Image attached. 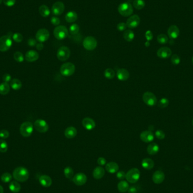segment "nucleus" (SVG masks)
Returning a JSON list of instances; mask_svg holds the SVG:
<instances>
[{
  "instance_id": "obj_1",
  "label": "nucleus",
  "mask_w": 193,
  "mask_h": 193,
  "mask_svg": "<svg viewBox=\"0 0 193 193\" xmlns=\"http://www.w3.org/2000/svg\"><path fill=\"white\" fill-rule=\"evenodd\" d=\"M13 177L18 182H25L29 178V172L23 166H19L13 171Z\"/></svg>"
},
{
  "instance_id": "obj_2",
  "label": "nucleus",
  "mask_w": 193,
  "mask_h": 193,
  "mask_svg": "<svg viewBox=\"0 0 193 193\" xmlns=\"http://www.w3.org/2000/svg\"><path fill=\"white\" fill-rule=\"evenodd\" d=\"M75 71V65L72 63L67 62L63 64L60 68V72L63 76L69 77L74 74Z\"/></svg>"
},
{
  "instance_id": "obj_3",
  "label": "nucleus",
  "mask_w": 193,
  "mask_h": 193,
  "mask_svg": "<svg viewBox=\"0 0 193 193\" xmlns=\"http://www.w3.org/2000/svg\"><path fill=\"white\" fill-rule=\"evenodd\" d=\"M140 178V170L136 168L130 169L126 173L125 178L128 182L131 184H134L139 180Z\"/></svg>"
},
{
  "instance_id": "obj_4",
  "label": "nucleus",
  "mask_w": 193,
  "mask_h": 193,
  "mask_svg": "<svg viewBox=\"0 0 193 193\" xmlns=\"http://www.w3.org/2000/svg\"><path fill=\"white\" fill-rule=\"evenodd\" d=\"M33 125L30 122H24L20 127V133L24 137L31 136L33 132Z\"/></svg>"
},
{
  "instance_id": "obj_5",
  "label": "nucleus",
  "mask_w": 193,
  "mask_h": 193,
  "mask_svg": "<svg viewBox=\"0 0 193 193\" xmlns=\"http://www.w3.org/2000/svg\"><path fill=\"white\" fill-rule=\"evenodd\" d=\"M54 36L58 40H62L69 36V31L64 26H58L54 30Z\"/></svg>"
},
{
  "instance_id": "obj_6",
  "label": "nucleus",
  "mask_w": 193,
  "mask_h": 193,
  "mask_svg": "<svg viewBox=\"0 0 193 193\" xmlns=\"http://www.w3.org/2000/svg\"><path fill=\"white\" fill-rule=\"evenodd\" d=\"M118 12L120 15L127 17L132 14L133 9L132 5L128 2L120 3L118 6Z\"/></svg>"
},
{
  "instance_id": "obj_7",
  "label": "nucleus",
  "mask_w": 193,
  "mask_h": 193,
  "mask_svg": "<svg viewBox=\"0 0 193 193\" xmlns=\"http://www.w3.org/2000/svg\"><path fill=\"white\" fill-rule=\"evenodd\" d=\"M12 41L11 36L5 35L0 38V51L5 52L8 51L12 46Z\"/></svg>"
},
{
  "instance_id": "obj_8",
  "label": "nucleus",
  "mask_w": 193,
  "mask_h": 193,
  "mask_svg": "<svg viewBox=\"0 0 193 193\" xmlns=\"http://www.w3.org/2000/svg\"><path fill=\"white\" fill-rule=\"evenodd\" d=\"M143 101L146 105L152 107L157 104V98L154 93L150 92H146L142 96Z\"/></svg>"
},
{
  "instance_id": "obj_9",
  "label": "nucleus",
  "mask_w": 193,
  "mask_h": 193,
  "mask_svg": "<svg viewBox=\"0 0 193 193\" xmlns=\"http://www.w3.org/2000/svg\"><path fill=\"white\" fill-rule=\"evenodd\" d=\"M71 55V51L68 47L63 46L60 48L57 51L56 56L58 59L60 61H65L69 59Z\"/></svg>"
},
{
  "instance_id": "obj_10",
  "label": "nucleus",
  "mask_w": 193,
  "mask_h": 193,
  "mask_svg": "<svg viewBox=\"0 0 193 193\" xmlns=\"http://www.w3.org/2000/svg\"><path fill=\"white\" fill-rule=\"evenodd\" d=\"M84 48L86 50L92 51L94 50L97 46V41L96 39L92 36H88L84 40Z\"/></svg>"
},
{
  "instance_id": "obj_11",
  "label": "nucleus",
  "mask_w": 193,
  "mask_h": 193,
  "mask_svg": "<svg viewBox=\"0 0 193 193\" xmlns=\"http://www.w3.org/2000/svg\"><path fill=\"white\" fill-rule=\"evenodd\" d=\"M34 128L40 133H44L49 130V125L47 122L43 119H37L34 123Z\"/></svg>"
},
{
  "instance_id": "obj_12",
  "label": "nucleus",
  "mask_w": 193,
  "mask_h": 193,
  "mask_svg": "<svg viewBox=\"0 0 193 193\" xmlns=\"http://www.w3.org/2000/svg\"><path fill=\"white\" fill-rule=\"evenodd\" d=\"M50 37V33L48 30L41 28L38 30L36 34V40L40 42H44L48 40Z\"/></svg>"
},
{
  "instance_id": "obj_13",
  "label": "nucleus",
  "mask_w": 193,
  "mask_h": 193,
  "mask_svg": "<svg viewBox=\"0 0 193 193\" xmlns=\"http://www.w3.org/2000/svg\"><path fill=\"white\" fill-rule=\"evenodd\" d=\"M72 181L77 186H83L86 184L87 177L83 173H79L73 177Z\"/></svg>"
},
{
  "instance_id": "obj_14",
  "label": "nucleus",
  "mask_w": 193,
  "mask_h": 193,
  "mask_svg": "<svg viewBox=\"0 0 193 193\" xmlns=\"http://www.w3.org/2000/svg\"><path fill=\"white\" fill-rule=\"evenodd\" d=\"M140 23V18L138 15H133L130 17L127 21V26L128 28L133 29L139 26Z\"/></svg>"
},
{
  "instance_id": "obj_15",
  "label": "nucleus",
  "mask_w": 193,
  "mask_h": 193,
  "mask_svg": "<svg viewBox=\"0 0 193 193\" xmlns=\"http://www.w3.org/2000/svg\"><path fill=\"white\" fill-rule=\"evenodd\" d=\"M65 5L62 2H56L55 3L53 4L51 8V12H53L54 15L56 16L60 15L63 12H64L65 10Z\"/></svg>"
},
{
  "instance_id": "obj_16",
  "label": "nucleus",
  "mask_w": 193,
  "mask_h": 193,
  "mask_svg": "<svg viewBox=\"0 0 193 193\" xmlns=\"http://www.w3.org/2000/svg\"><path fill=\"white\" fill-rule=\"evenodd\" d=\"M172 55V51L168 47H162L157 51V55L162 59L168 58Z\"/></svg>"
},
{
  "instance_id": "obj_17",
  "label": "nucleus",
  "mask_w": 193,
  "mask_h": 193,
  "mask_svg": "<svg viewBox=\"0 0 193 193\" xmlns=\"http://www.w3.org/2000/svg\"><path fill=\"white\" fill-rule=\"evenodd\" d=\"M140 139L144 142H151L154 140V135L151 131H143L140 134Z\"/></svg>"
},
{
  "instance_id": "obj_18",
  "label": "nucleus",
  "mask_w": 193,
  "mask_h": 193,
  "mask_svg": "<svg viewBox=\"0 0 193 193\" xmlns=\"http://www.w3.org/2000/svg\"><path fill=\"white\" fill-rule=\"evenodd\" d=\"M82 125L88 131H91L95 128V122L90 118H85L82 120Z\"/></svg>"
},
{
  "instance_id": "obj_19",
  "label": "nucleus",
  "mask_w": 193,
  "mask_h": 193,
  "mask_svg": "<svg viewBox=\"0 0 193 193\" xmlns=\"http://www.w3.org/2000/svg\"><path fill=\"white\" fill-rule=\"evenodd\" d=\"M39 58V54L35 51H29L25 55V59L29 62H33L37 60Z\"/></svg>"
},
{
  "instance_id": "obj_20",
  "label": "nucleus",
  "mask_w": 193,
  "mask_h": 193,
  "mask_svg": "<svg viewBox=\"0 0 193 193\" xmlns=\"http://www.w3.org/2000/svg\"><path fill=\"white\" fill-rule=\"evenodd\" d=\"M165 179V175L161 171H157L152 175V181L156 184H160Z\"/></svg>"
},
{
  "instance_id": "obj_21",
  "label": "nucleus",
  "mask_w": 193,
  "mask_h": 193,
  "mask_svg": "<svg viewBox=\"0 0 193 193\" xmlns=\"http://www.w3.org/2000/svg\"><path fill=\"white\" fill-rule=\"evenodd\" d=\"M168 35L171 39H177L180 35V30L178 27L175 25L170 26L168 30Z\"/></svg>"
},
{
  "instance_id": "obj_22",
  "label": "nucleus",
  "mask_w": 193,
  "mask_h": 193,
  "mask_svg": "<svg viewBox=\"0 0 193 193\" xmlns=\"http://www.w3.org/2000/svg\"><path fill=\"white\" fill-rule=\"evenodd\" d=\"M118 80L120 81H126L129 78V72L127 70L125 69H120L116 73Z\"/></svg>"
},
{
  "instance_id": "obj_23",
  "label": "nucleus",
  "mask_w": 193,
  "mask_h": 193,
  "mask_svg": "<svg viewBox=\"0 0 193 193\" xmlns=\"http://www.w3.org/2000/svg\"><path fill=\"white\" fill-rule=\"evenodd\" d=\"M106 170L107 172L110 173H115L119 171V165L114 162H111L106 164Z\"/></svg>"
},
{
  "instance_id": "obj_24",
  "label": "nucleus",
  "mask_w": 193,
  "mask_h": 193,
  "mask_svg": "<svg viewBox=\"0 0 193 193\" xmlns=\"http://www.w3.org/2000/svg\"><path fill=\"white\" fill-rule=\"evenodd\" d=\"M39 182L44 187H50L52 184V180L49 176L42 175L39 178Z\"/></svg>"
},
{
  "instance_id": "obj_25",
  "label": "nucleus",
  "mask_w": 193,
  "mask_h": 193,
  "mask_svg": "<svg viewBox=\"0 0 193 193\" xmlns=\"http://www.w3.org/2000/svg\"><path fill=\"white\" fill-rule=\"evenodd\" d=\"M105 174V170L101 166H97L93 172V177L96 180H100L102 178Z\"/></svg>"
},
{
  "instance_id": "obj_26",
  "label": "nucleus",
  "mask_w": 193,
  "mask_h": 193,
  "mask_svg": "<svg viewBox=\"0 0 193 193\" xmlns=\"http://www.w3.org/2000/svg\"><path fill=\"white\" fill-rule=\"evenodd\" d=\"M77 133V129L74 127H69L65 129V136L67 138L72 139L76 136Z\"/></svg>"
},
{
  "instance_id": "obj_27",
  "label": "nucleus",
  "mask_w": 193,
  "mask_h": 193,
  "mask_svg": "<svg viewBox=\"0 0 193 193\" xmlns=\"http://www.w3.org/2000/svg\"><path fill=\"white\" fill-rule=\"evenodd\" d=\"M141 165L144 169L150 170L154 168V162L150 158H145L142 161Z\"/></svg>"
},
{
  "instance_id": "obj_28",
  "label": "nucleus",
  "mask_w": 193,
  "mask_h": 193,
  "mask_svg": "<svg viewBox=\"0 0 193 193\" xmlns=\"http://www.w3.org/2000/svg\"><path fill=\"white\" fill-rule=\"evenodd\" d=\"M159 151V146L156 143H150L147 147V153L151 155L157 154Z\"/></svg>"
},
{
  "instance_id": "obj_29",
  "label": "nucleus",
  "mask_w": 193,
  "mask_h": 193,
  "mask_svg": "<svg viewBox=\"0 0 193 193\" xmlns=\"http://www.w3.org/2000/svg\"><path fill=\"white\" fill-rule=\"evenodd\" d=\"M65 19L68 23H74L77 19V13L73 11L69 12L65 15Z\"/></svg>"
},
{
  "instance_id": "obj_30",
  "label": "nucleus",
  "mask_w": 193,
  "mask_h": 193,
  "mask_svg": "<svg viewBox=\"0 0 193 193\" xmlns=\"http://www.w3.org/2000/svg\"><path fill=\"white\" fill-rule=\"evenodd\" d=\"M129 188L128 182L124 180L120 181L118 184V189L120 193H125Z\"/></svg>"
},
{
  "instance_id": "obj_31",
  "label": "nucleus",
  "mask_w": 193,
  "mask_h": 193,
  "mask_svg": "<svg viewBox=\"0 0 193 193\" xmlns=\"http://www.w3.org/2000/svg\"><path fill=\"white\" fill-rule=\"evenodd\" d=\"M9 189L13 193H18L21 189V185L17 181H13L10 182L9 186Z\"/></svg>"
},
{
  "instance_id": "obj_32",
  "label": "nucleus",
  "mask_w": 193,
  "mask_h": 193,
  "mask_svg": "<svg viewBox=\"0 0 193 193\" xmlns=\"http://www.w3.org/2000/svg\"><path fill=\"white\" fill-rule=\"evenodd\" d=\"M10 90V86L9 84L3 82L0 84V94L2 95H6L9 93Z\"/></svg>"
},
{
  "instance_id": "obj_33",
  "label": "nucleus",
  "mask_w": 193,
  "mask_h": 193,
  "mask_svg": "<svg viewBox=\"0 0 193 193\" xmlns=\"http://www.w3.org/2000/svg\"><path fill=\"white\" fill-rule=\"evenodd\" d=\"M39 11L40 15L44 18L48 17L51 14L50 9H49L48 6L44 5H41L39 7Z\"/></svg>"
},
{
  "instance_id": "obj_34",
  "label": "nucleus",
  "mask_w": 193,
  "mask_h": 193,
  "mask_svg": "<svg viewBox=\"0 0 193 193\" xmlns=\"http://www.w3.org/2000/svg\"><path fill=\"white\" fill-rule=\"evenodd\" d=\"M10 86L12 89L15 90H19L22 86V83L20 80L18 79H13L10 81Z\"/></svg>"
},
{
  "instance_id": "obj_35",
  "label": "nucleus",
  "mask_w": 193,
  "mask_h": 193,
  "mask_svg": "<svg viewBox=\"0 0 193 193\" xmlns=\"http://www.w3.org/2000/svg\"><path fill=\"white\" fill-rule=\"evenodd\" d=\"M123 37L127 41H132L134 38V33L132 30H126L123 34Z\"/></svg>"
},
{
  "instance_id": "obj_36",
  "label": "nucleus",
  "mask_w": 193,
  "mask_h": 193,
  "mask_svg": "<svg viewBox=\"0 0 193 193\" xmlns=\"http://www.w3.org/2000/svg\"><path fill=\"white\" fill-rule=\"evenodd\" d=\"M64 175L68 179H71L74 177V172L71 166H67L64 169Z\"/></svg>"
},
{
  "instance_id": "obj_37",
  "label": "nucleus",
  "mask_w": 193,
  "mask_h": 193,
  "mask_svg": "<svg viewBox=\"0 0 193 193\" xmlns=\"http://www.w3.org/2000/svg\"><path fill=\"white\" fill-rule=\"evenodd\" d=\"M104 76L107 79H113L115 76V72L112 69H107L104 71Z\"/></svg>"
},
{
  "instance_id": "obj_38",
  "label": "nucleus",
  "mask_w": 193,
  "mask_h": 193,
  "mask_svg": "<svg viewBox=\"0 0 193 193\" xmlns=\"http://www.w3.org/2000/svg\"><path fill=\"white\" fill-rule=\"evenodd\" d=\"M133 5L134 8L137 10H141L145 6V2L143 0H134Z\"/></svg>"
},
{
  "instance_id": "obj_39",
  "label": "nucleus",
  "mask_w": 193,
  "mask_h": 193,
  "mask_svg": "<svg viewBox=\"0 0 193 193\" xmlns=\"http://www.w3.org/2000/svg\"><path fill=\"white\" fill-rule=\"evenodd\" d=\"M169 101L167 98H163L160 99V101L158 102L157 106L158 107H160L161 109H164L168 106L169 105Z\"/></svg>"
},
{
  "instance_id": "obj_40",
  "label": "nucleus",
  "mask_w": 193,
  "mask_h": 193,
  "mask_svg": "<svg viewBox=\"0 0 193 193\" xmlns=\"http://www.w3.org/2000/svg\"><path fill=\"white\" fill-rule=\"evenodd\" d=\"M157 41L161 44H166L168 42V38L164 34H161L157 37Z\"/></svg>"
},
{
  "instance_id": "obj_41",
  "label": "nucleus",
  "mask_w": 193,
  "mask_h": 193,
  "mask_svg": "<svg viewBox=\"0 0 193 193\" xmlns=\"http://www.w3.org/2000/svg\"><path fill=\"white\" fill-rule=\"evenodd\" d=\"M14 58L15 61L18 62H23L24 61V57L23 54L20 51H16L14 54Z\"/></svg>"
},
{
  "instance_id": "obj_42",
  "label": "nucleus",
  "mask_w": 193,
  "mask_h": 193,
  "mask_svg": "<svg viewBox=\"0 0 193 193\" xmlns=\"http://www.w3.org/2000/svg\"><path fill=\"white\" fill-rule=\"evenodd\" d=\"M80 30L79 26L76 24H72L70 27V32L72 35H75L77 34Z\"/></svg>"
},
{
  "instance_id": "obj_43",
  "label": "nucleus",
  "mask_w": 193,
  "mask_h": 193,
  "mask_svg": "<svg viewBox=\"0 0 193 193\" xmlns=\"http://www.w3.org/2000/svg\"><path fill=\"white\" fill-rule=\"evenodd\" d=\"M8 150L7 143L5 140H0V152H6Z\"/></svg>"
},
{
  "instance_id": "obj_44",
  "label": "nucleus",
  "mask_w": 193,
  "mask_h": 193,
  "mask_svg": "<svg viewBox=\"0 0 193 193\" xmlns=\"http://www.w3.org/2000/svg\"><path fill=\"white\" fill-rule=\"evenodd\" d=\"M12 179V175L9 173H5L1 176V180L3 182H9Z\"/></svg>"
},
{
  "instance_id": "obj_45",
  "label": "nucleus",
  "mask_w": 193,
  "mask_h": 193,
  "mask_svg": "<svg viewBox=\"0 0 193 193\" xmlns=\"http://www.w3.org/2000/svg\"><path fill=\"white\" fill-rule=\"evenodd\" d=\"M12 39L16 42H21L23 41V37L20 33H15L12 35Z\"/></svg>"
},
{
  "instance_id": "obj_46",
  "label": "nucleus",
  "mask_w": 193,
  "mask_h": 193,
  "mask_svg": "<svg viewBox=\"0 0 193 193\" xmlns=\"http://www.w3.org/2000/svg\"><path fill=\"white\" fill-rule=\"evenodd\" d=\"M181 59L177 54H173L171 56V62L173 65H177L180 63Z\"/></svg>"
},
{
  "instance_id": "obj_47",
  "label": "nucleus",
  "mask_w": 193,
  "mask_h": 193,
  "mask_svg": "<svg viewBox=\"0 0 193 193\" xmlns=\"http://www.w3.org/2000/svg\"><path fill=\"white\" fill-rule=\"evenodd\" d=\"M155 136L159 140H163L166 137V134L162 130H157L155 132Z\"/></svg>"
},
{
  "instance_id": "obj_48",
  "label": "nucleus",
  "mask_w": 193,
  "mask_h": 193,
  "mask_svg": "<svg viewBox=\"0 0 193 193\" xmlns=\"http://www.w3.org/2000/svg\"><path fill=\"white\" fill-rule=\"evenodd\" d=\"M9 131H7L6 129H2L0 131V138L2 139H6L9 137Z\"/></svg>"
},
{
  "instance_id": "obj_49",
  "label": "nucleus",
  "mask_w": 193,
  "mask_h": 193,
  "mask_svg": "<svg viewBox=\"0 0 193 193\" xmlns=\"http://www.w3.org/2000/svg\"><path fill=\"white\" fill-rule=\"evenodd\" d=\"M116 176H117V178H118L120 180H123L124 178H125L126 173L123 171H118Z\"/></svg>"
},
{
  "instance_id": "obj_50",
  "label": "nucleus",
  "mask_w": 193,
  "mask_h": 193,
  "mask_svg": "<svg viewBox=\"0 0 193 193\" xmlns=\"http://www.w3.org/2000/svg\"><path fill=\"white\" fill-rule=\"evenodd\" d=\"M51 23L52 24H53L54 26H58V25L60 24V19L55 17H51Z\"/></svg>"
},
{
  "instance_id": "obj_51",
  "label": "nucleus",
  "mask_w": 193,
  "mask_h": 193,
  "mask_svg": "<svg viewBox=\"0 0 193 193\" xmlns=\"http://www.w3.org/2000/svg\"><path fill=\"white\" fill-rule=\"evenodd\" d=\"M3 3L8 7H12L15 5L16 0H3Z\"/></svg>"
},
{
  "instance_id": "obj_52",
  "label": "nucleus",
  "mask_w": 193,
  "mask_h": 193,
  "mask_svg": "<svg viewBox=\"0 0 193 193\" xmlns=\"http://www.w3.org/2000/svg\"><path fill=\"white\" fill-rule=\"evenodd\" d=\"M127 24L124 23H120L119 24H118L117 26V29L119 31H124L125 30H126L127 28Z\"/></svg>"
},
{
  "instance_id": "obj_53",
  "label": "nucleus",
  "mask_w": 193,
  "mask_h": 193,
  "mask_svg": "<svg viewBox=\"0 0 193 193\" xmlns=\"http://www.w3.org/2000/svg\"><path fill=\"white\" fill-rule=\"evenodd\" d=\"M145 37L146 39H147V40L149 41H151L153 39V34L152 33L151 31L148 30L145 33Z\"/></svg>"
},
{
  "instance_id": "obj_54",
  "label": "nucleus",
  "mask_w": 193,
  "mask_h": 193,
  "mask_svg": "<svg viewBox=\"0 0 193 193\" xmlns=\"http://www.w3.org/2000/svg\"><path fill=\"white\" fill-rule=\"evenodd\" d=\"M2 80L3 82L8 83L9 82L12 81V76L9 74H5L2 76Z\"/></svg>"
},
{
  "instance_id": "obj_55",
  "label": "nucleus",
  "mask_w": 193,
  "mask_h": 193,
  "mask_svg": "<svg viewBox=\"0 0 193 193\" xmlns=\"http://www.w3.org/2000/svg\"><path fill=\"white\" fill-rule=\"evenodd\" d=\"M97 163L100 166H104L106 164V160L104 157H99L97 159Z\"/></svg>"
},
{
  "instance_id": "obj_56",
  "label": "nucleus",
  "mask_w": 193,
  "mask_h": 193,
  "mask_svg": "<svg viewBox=\"0 0 193 193\" xmlns=\"http://www.w3.org/2000/svg\"><path fill=\"white\" fill-rule=\"evenodd\" d=\"M28 44L30 46H36L37 44V41H36L35 39H33V38H31L28 40Z\"/></svg>"
},
{
  "instance_id": "obj_57",
  "label": "nucleus",
  "mask_w": 193,
  "mask_h": 193,
  "mask_svg": "<svg viewBox=\"0 0 193 193\" xmlns=\"http://www.w3.org/2000/svg\"><path fill=\"white\" fill-rule=\"evenodd\" d=\"M36 49L38 50V51H42L44 48V45L41 42H40L37 44L36 45Z\"/></svg>"
},
{
  "instance_id": "obj_58",
  "label": "nucleus",
  "mask_w": 193,
  "mask_h": 193,
  "mask_svg": "<svg viewBox=\"0 0 193 193\" xmlns=\"http://www.w3.org/2000/svg\"><path fill=\"white\" fill-rule=\"evenodd\" d=\"M137 191V189L134 186H132L128 189V192L129 193H136Z\"/></svg>"
},
{
  "instance_id": "obj_59",
  "label": "nucleus",
  "mask_w": 193,
  "mask_h": 193,
  "mask_svg": "<svg viewBox=\"0 0 193 193\" xmlns=\"http://www.w3.org/2000/svg\"><path fill=\"white\" fill-rule=\"evenodd\" d=\"M0 193H3V187L1 185H0Z\"/></svg>"
},
{
  "instance_id": "obj_60",
  "label": "nucleus",
  "mask_w": 193,
  "mask_h": 193,
  "mask_svg": "<svg viewBox=\"0 0 193 193\" xmlns=\"http://www.w3.org/2000/svg\"><path fill=\"white\" fill-rule=\"evenodd\" d=\"M146 46H149V45H150V43H149V41L146 42L145 43Z\"/></svg>"
},
{
  "instance_id": "obj_61",
  "label": "nucleus",
  "mask_w": 193,
  "mask_h": 193,
  "mask_svg": "<svg viewBox=\"0 0 193 193\" xmlns=\"http://www.w3.org/2000/svg\"><path fill=\"white\" fill-rule=\"evenodd\" d=\"M2 1H3V0H0V5H1V3H2Z\"/></svg>"
},
{
  "instance_id": "obj_62",
  "label": "nucleus",
  "mask_w": 193,
  "mask_h": 193,
  "mask_svg": "<svg viewBox=\"0 0 193 193\" xmlns=\"http://www.w3.org/2000/svg\"><path fill=\"white\" fill-rule=\"evenodd\" d=\"M192 63H193V58H192Z\"/></svg>"
},
{
  "instance_id": "obj_63",
  "label": "nucleus",
  "mask_w": 193,
  "mask_h": 193,
  "mask_svg": "<svg viewBox=\"0 0 193 193\" xmlns=\"http://www.w3.org/2000/svg\"><path fill=\"white\" fill-rule=\"evenodd\" d=\"M192 125H193V120H192Z\"/></svg>"
}]
</instances>
